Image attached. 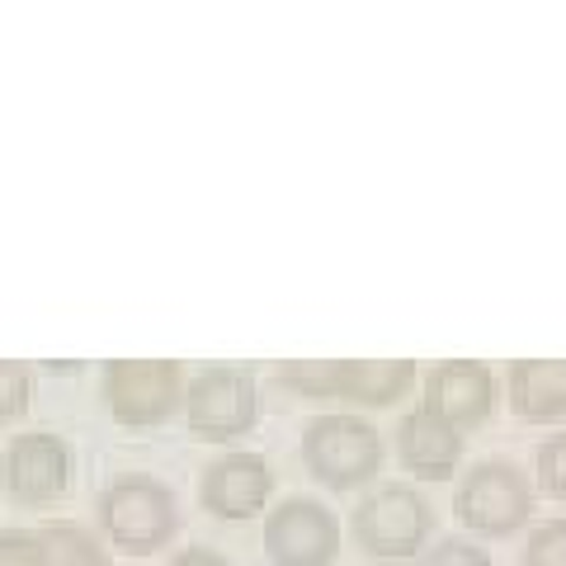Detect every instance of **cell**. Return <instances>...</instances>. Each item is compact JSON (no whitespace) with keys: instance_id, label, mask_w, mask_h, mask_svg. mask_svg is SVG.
I'll list each match as a JSON object with an SVG mask.
<instances>
[{"instance_id":"cell-1","label":"cell","mask_w":566,"mask_h":566,"mask_svg":"<svg viewBox=\"0 0 566 566\" xmlns=\"http://www.w3.org/2000/svg\"><path fill=\"white\" fill-rule=\"evenodd\" d=\"M416 378L411 359H293L279 368V382L316 401H364L387 406L397 401Z\"/></svg>"},{"instance_id":"cell-2","label":"cell","mask_w":566,"mask_h":566,"mask_svg":"<svg viewBox=\"0 0 566 566\" xmlns=\"http://www.w3.org/2000/svg\"><path fill=\"white\" fill-rule=\"evenodd\" d=\"M99 524L109 543H118L123 553H156L166 547L170 534L180 528L175 515V495L170 486H161L156 476H118V482L104 486L99 495Z\"/></svg>"},{"instance_id":"cell-3","label":"cell","mask_w":566,"mask_h":566,"mask_svg":"<svg viewBox=\"0 0 566 566\" xmlns=\"http://www.w3.org/2000/svg\"><path fill=\"white\" fill-rule=\"evenodd\" d=\"M303 458L316 482L335 491L364 486L382 468V434L359 416H322L303 430Z\"/></svg>"},{"instance_id":"cell-4","label":"cell","mask_w":566,"mask_h":566,"mask_svg":"<svg viewBox=\"0 0 566 566\" xmlns=\"http://www.w3.org/2000/svg\"><path fill=\"white\" fill-rule=\"evenodd\" d=\"M354 538L378 562L416 557L430 538V505L416 486H378L354 510Z\"/></svg>"},{"instance_id":"cell-5","label":"cell","mask_w":566,"mask_h":566,"mask_svg":"<svg viewBox=\"0 0 566 566\" xmlns=\"http://www.w3.org/2000/svg\"><path fill=\"white\" fill-rule=\"evenodd\" d=\"M453 510L472 534H486V538H505L528 520L534 510V486L524 482L520 468L510 463H476L463 482H458L453 495Z\"/></svg>"},{"instance_id":"cell-6","label":"cell","mask_w":566,"mask_h":566,"mask_svg":"<svg viewBox=\"0 0 566 566\" xmlns=\"http://www.w3.org/2000/svg\"><path fill=\"white\" fill-rule=\"evenodd\" d=\"M104 401L118 424H161L185 401L175 359H109L104 364Z\"/></svg>"},{"instance_id":"cell-7","label":"cell","mask_w":566,"mask_h":566,"mask_svg":"<svg viewBox=\"0 0 566 566\" xmlns=\"http://www.w3.org/2000/svg\"><path fill=\"white\" fill-rule=\"evenodd\" d=\"M260 397L245 368H203L185 387V420L203 439H237L255 424Z\"/></svg>"},{"instance_id":"cell-8","label":"cell","mask_w":566,"mask_h":566,"mask_svg":"<svg viewBox=\"0 0 566 566\" xmlns=\"http://www.w3.org/2000/svg\"><path fill=\"white\" fill-rule=\"evenodd\" d=\"M264 547L274 566H331L340 553V524L322 501H283L264 520Z\"/></svg>"},{"instance_id":"cell-9","label":"cell","mask_w":566,"mask_h":566,"mask_svg":"<svg viewBox=\"0 0 566 566\" xmlns=\"http://www.w3.org/2000/svg\"><path fill=\"white\" fill-rule=\"evenodd\" d=\"M0 472H6V491L14 495V501L43 505V501H57V495L66 491V482H71V453H66V444L57 434L29 430V434H20L6 449V463H0Z\"/></svg>"},{"instance_id":"cell-10","label":"cell","mask_w":566,"mask_h":566,"mask_svg":"<svg viewBox=\"0 0 566 566\" xmlns=\"http://www.w3.org/2000/svg\"><path fill=\"white\" fill-rule=\"evenodd\" d=\"M424 406L449 420L453 430H468V424H482L495 406V378L486 364L476 359H449L439 364L430 378H424Z\"/></svg>"},{"instance_id":"cell-11","label":"cell","mask_w":566,"mask_h":566,"mask_svg":"<svg viewBox=\"0 0 566 566\" xmlns=\"http://www.w3.org/2000/svg\"><path fill=\"white\" fill-rule=\"evenodd\" d=\"M274 491V476H270V463L260 453H227L218 458L208 472H203V505L212 510L218 520H251L264 510Z\"/></svg>"},{"instance_id":"cell-12","label":"cell","mask_w":566,"mask_h":566,"mask_svg":"<svg viewBox=\"0 0 566 566\" xmlns=\"http://www.w3.org/2000/svg\"><path fill=\"white\" fill-rule=\"evenodd\" d=\"M397 458L424 482H449L463 463V430L439 420L430 406H416L397 424Z\"/></svg>"},{"instance_id":"cell-13","label":"cell","mask_w":566,"mask_h":566,"mask_svg":"<svg viewBox=\"0 0 566 566\" xmlns=\"http://www.w3.org/2000/svg\"><path fill=\"white\" fill-rule=\"evenodd\" d=\"M510 406L528 424L566 420V359H520L510 364Z\"/></svg>"},{"instance_id":"cell-14","label":"cell","mask_w":566,"mask_h":566,"mask_svg":"<svg viewBox=\"0 0 566 566\" xmlns=\"http://www.w3.org/2000/svg\"><path fill=\"white\" fill-rule=\"evenodd\" d=\"M39 543V566H109V553L99 547V538L81 524H39L33 528Z\"/></svg>"},{"instance_id":"cell-15","label":"cell","mask_w":566,"mask_h":566,"mask_svg":"<svg viewBox=\"0 0 566 566\" xmlns=\"http://www.w3.org/2000/svg\"><path fill=\"white\" fill-rule=\"evenodd\" d=\"M524 566H566V520H547L528 534Z\"/></svg>"},{"instance_id":"cell-16","label":"cell","mask_w":566,"mask_h":566,"mask_svg":"<svg viewBox=\"0 0 566 566\" xmlns=\"http://www.w3.org/2000/svg\"><path fill=\"white\" fill-rule=\"evenodd\" d=\"M416 566H491V557L472 538H439L416 557Z\"/></svg>"},{"instance_id":"cell-17","label":"cell","mask_w":566,"mask_h":566,"mask_svg":"<svg viewBox=\"0 0 566 566\" xmlns=\"http://www.w3.org/2000/svg\"><path fill=\"white\" fill-rule=\"evenodd\" d=\"M538 486L553 501H566V430L538 444Z\"/></svg>"},{"instance_id":"cell-18","label":"cell","mask_w":566,"mask_h":566,"mask_svg":"<svg viewBox=\"0 0 566 566\" xmlns=\"http://www.w3.org/2000/svg\"><path fill=\"white\" fill-rule=\"evenodd\" d=\"M33 378L20 359H0V420H14L29 406Z\"/></svg>"},{"instance_id":"cell-19","label":"cell","mask_w":566,"mask_h":566,"mask_svg":"<svg viewBox=\"0 0 566 566\" xmlns=\"http://www.w3.org/2000/svg\"><path fill=\"white\" fill-rule=\"evenodd\" d=\"M0 566H39V543L20 528H0Z\"/></svg>"},{"instance_id":"cell-20","label":"cell","mask_w":566,"mask_h":566,"mask_svg":"<svg viewBox=\"0 0 566 566\" xmlns=\"http://www.w3.org/2000/svg\"><path fill=\"white\" fill-rule=\"evenodd\" d=\"M170 566H227V557H218V553H208V547H185L180 557H175Z\"/></svg>"}]
</instances>
